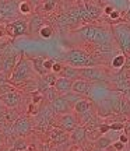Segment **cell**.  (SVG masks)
<instances>
[{"label":"cell","mask_w":130,"mask_h":151,"mask_svg":"<svg viewBox=\"0 0 130 151\" xmlns=\"http://www.w3.org/2000/svg\"><path fill=\"white\" fill-rule=\"evenodd\" d=\"M76 34L78 37L87 41V42H91L97 46L102 53H106L111 50V42H112V29L109 31L103 27H97V25H84V27L78 28L76 31Z\"/></svg>","instance_id":"cell-1"},{"label":"cell","mask_w":130,"mask_h":151,"mask_svg":"<svg viewBox=\"0 0 130 151\" xmlns=\"http://www.w3.org/2000/svg\"><path fill=\"white\" fill-rule=\"evenodd\" d=\"M63 60L67 65L73 66V67H78V69L80 67H92L98 63L94 56H91L81 49H70L63 58Z\"/></svg>","instance_id":"cell-2"},{"label":"cell","mask_w":130,"mask_h":151,"mask_svg":"<svg viewBox=\"0 0 130 151\" xmlns=\"http://www.w3.org/2000/svg\"><path fill=\"white\" fill-rule=\"evenodd\" d=\"M34 67H32V63H31V60L27 59V58H21V59L18 60V63L14 67V70L11 73L10 76V83L13 86H20L22 83H25V81L31 80L29 77L32 76L34 73Z\"/></svg>","instance_id":"cell-3"},{"label":"cell","mask_w":130,"mask_h":151,"mask_svg":"<svg viewBox=\"0 0 130 151\" xmlns=\"http://www.w3.org/2000/svg\"><path fill=\"white\" fill-rule=\"evenodd\" d=\"M113 39L116 41L122 53L126 56L130 55V24L127 22H118L112 27Z\"/></svg>","instance_id":"cell-4"},{"label":"cell","mask_w":130,"mask_h":151,"mask_svg":"<svg viewBox=\"0 0 130 151\" xmlns=\"http://www.w3.org/2000/svg\"><path fill=\"white\" fill-rule=\"evenodd\" d=\"M78 73H80V78H84V80L90 81V83H106L109 80L108 73L103 70V69H99V67H80L78 69Z\"/></svg>","instance_id":"cell-5"},{"label":"cell","mask_w":130,"mask_h":151,"mask_svg":"<svg viewBox=\"0 0 130 151\" xmlns=\"http://www.w3.org/2000/svg\"><path fill=\"white\" fill-rule=\"evenodd\" d=\"M6 31L7 37L10 38H18L22 35H28L29 32V21L25 18H16L13 21L6 24Z\"/></svg>","instance_id":"cell-6"},{"label":"cell","mask_w":130,"mask_h":151,"mask_svg":"<svg viewBox=\"0 0 130 151\" xmlns=\"http://www.w3.org/2000/svg\"><path fill=\"white\" fill-rule=\"evenodd\" d=\"M9 132L13 133V134L18 136V137H24V136L29 134V133L32 132V123H31L29 118H27V116H20L14 123H11L10 126H9Z\"/></svg>","instance_id":"cell-7"},{"label":"cell","mask_w":130,"mask_h":151,"mask_svg":"<svg viewBox=\"0 0 130 151\" xmlns=\"http://www.w3.org/2000/svg\"><path fill=\"white\" fill-rule=\"evenodd\" d=\"M102 13H103V9H101L99 6L94 4V3H84V4H81V14H83V22L84 24L98 20Z\"/></svg>","instance_id":"cell-8"},{"label":"cell","mask_w":130,"mask_h":151,"mask_svg":"<svg viewBox=\"0 0 130 151\" xmlns=\"http://www.w3.org/2000/svg\"><path fill=\"white\" fill-rule=\"evenodd\" d=\"M69 132H66L65 129L62 127H53L48 132V137H49V141L53 144V146H62L65 144L66 141L70 140V134H67Z\"/></svg>","instance_id":"cell-9"},{"label":"cell","mask_w":130,"mask_h":151,"mask_svg":"<svg viewBox=\"0 0 130 151\" xmlns=\"http://www.w3.org/2000/svg\"><path fill=\"white\" fill-rule=\"evenodd\" d=\"M49 105H50L52 111L55 112V115H59V116L60 115H65V113H69L71 111V108H73L71 104L63 95L62 97H56Z\"/></svg>","instance_id":"cell-10"},{"label":"cell","mask_w":130,"mask_h":151,"mask_svg":"<svg viewBox=\"0 0 130 151\" xmlns=\"http://www.w3.org/2000/svg\"><path fill=\"white\" fill-rule=\"evenodd\" d=\"M57 124H59V127H62V129H65L66 132L70 133L78 126V120H77L76 115L69 112L65 113V115H60V118L57 119Z\"/></svg>","instance_id":"cell-11"},{"label":"cell","mask_w":130,"mask_h":151,"mask_svg":"<svg viewBox=\"0 0 130 151\" xmlns=\"http://www.w3.org/2000/svg\"><path fill=\"white\" fill-rule=\"evenodd\" d=\"M18 6L16 0H0V11L4 14L7 20L16 18V11H18Z\"/></svg>","instance_id":"cell-12"},{"label":"cell","mask_w":130,"mask_h":151,"mask_svg":"<svg viewBox=\"0 0 130 151\" xmlns=\"http://www.w3.org/2000/svg\"><path fill=\"white\" fill-rule=\"evenodd\" d=\"M0 102L4 105L6 108H17L20 102H21V95H20V92L18 91H11V92H7L4 95H1L0 97Z\"/></svg>","instance_id":"cell-13"},{"label":"cell","mask_w":130,"mask_h":151,"mask_svg":"<svg viewBox=\"0 0 130 151\" xmlns=\"http://www.w3.org/2000/svg\"><path fill=\"white\" fill-rule=\"evenodd\" d=\"M71 91L78 94V95H91L92 91V83L84 80V78H77L73 83Z\"/></svg>","instance_id":"cell-14"},{"label":"cell","mask_w":130,"mask_h":151,"mask_svg":"<svg viewBox=\"0 0 130 151\" xmlns=\"http://www.w3.org/2000/svg\"><path fill=\"white\" fill-rule=\"evenodd\" d=\"M73 83L74 80H71V78H66V77H57V80L55 83V88H56V91L60 92V94H67V92L71 91V88H73Z\"/></svg>","instance_id":"cell-15"},{"label":"cell","mask_w":130,"mask_h":151,"mask_svg":"<svg viewBox=\"0 0 130 151\" xmlns=\"http://www.w3.org/2000/svg\"><path fill=\"white\" fill-rule=\"evenodd\" d=\"M119 113L126 119H130V98L126 92H122L119 102Z\"/></svg>","instance_id":"cell-16"},{"label":"cell","mask_w":130,"mask_h":151,"mask_svg":"<svg viewBox=\"0 0 130 151\" xmlns=\"http://www.w3.org/2000/svg\"><path fill=\"white\" fill-rule=\"evenodd\" d=\"M85 137H87V129L84 126H77L73 132H70V140L74 144L83 143V141L85 140Z\"/></svg>","instance_id":"cell-17"},{"label":"cell","mask_w":130,"mask_h":151,"mask_svg":"<svg viewBox=\"0 0 130 151\" xmlns=\"http://www.w3.org/2000/svg\"><path fill=\"white\" fill-rule=\"evenodd\" d=\"M73 109H74V112L78 115V116H83V115H85V113L91 112L92 111V105L90 101H87V99H80L78 102L73 106Z\"/></svg>","instance_id":"cell-18"},{"label":"cell","mask_w":130,"mask_h":151,"mask_svg":"<svg viewBox=\"0 0 130 151\" xmlns=\"http://www.w3.org/2000/svg\"><path fill=\"white\" fill-rule=\"evenodd\" d=\"M59 77H66V78H71V80H77L80 77L78 73V67H73V66L67 65L63 67V70L60 71Z\"/></svg>","instance_id":"cell-19"},{"label":"cell","mask_w":130,"mask_h":151,"mask_svg":"<svg viewBox=\"0 0 130 151\" xmlns=\"http://www.w3.org/2000/svg\"><path fill=\"white\" fill-rule=\"evenodd\" d=\"M31 63H32V67L34 70H35V73L38 76H45L48 71L45 70V66H43V63H45V58L43 56H38V58H34V59H31Z\"/></svg>","instance_id":"cell-20"},{"label":"cell","mask_w":130,"mask_h":151,"mask_svg":"<svg viewBox=\"0 0 130 151\" xmlns=\"http://www.w3.org/2000/svg\"><path fill=\"white\" fill-rule=\"evenodd\" d=\"M45 20H43L42 16H39V14H35V16L31 18V21H29V32L34 34V32H39V29L45 25Z\"/></svg>","instance_id":"cell-21"},{"label":"cell","mask_w":130,"mask_h":151,"mask_svg":"<svg viewBox=\"0 0 130 151\" xmlns=\"http://www.w3.org/2000/svg\"><path fill=\"white\" fill-rule=\"evenodd\" d=\"M112 144H113V141L108 136V133L99 136L97 140H95V148H99V150H108Z\"/></svg>","instance_id":"cell-22"},{"label":"cell","mask_w":130,"mask_h":151,"mask_svg":"<svg viewBox=\"0 0 130 151\" xmlns=\"http://www.w3.org/2000/svg\"><path fill=\"white\" fill-rule=\"evenodd\" d=\"M125 63H126V55L125 53H119L113 56V59L111 62V66L116 69V70H120V69H123L125 67Z\"/></svg>","instance_id":"cell-23"},{"label":"cell","mask_w":130,"mask_h":151,"mask_svg":"<svg viewBox=\"0 0 130 151\" xmlns=\"http://www.w3.org/2000/svg\"><path fill=\"white\" fill-rule=\"evenodd\" d=\"M18 13H20L21 16L31 14V13H32V3H31V1H27V0L21 1L20 6H18Z\"/></svg>","instance_id":"cell-24"},{"label":"cell","mask_w":130,"mask_h":151,"mask_svg":"<svg viewBox=\"0 0 130 151\" xmlns=\"http://www.w3.org/2000/svg\"><path fill=\"white\" fill-rule=\"evenodd\" d=\"M57 6V0H42V11L43 13H52Z\"/></svg>","instance_id":"cell-25"},{"label":"cell","mask_w":130,"mask_h":151,"mask_svg":"<svg viewBox=\"0 0 130 151\" xmlns=\"http://www.w3.org/2000/svg\"><path fill=\"white\" fill-rule=\"evenodd\" d=\"M39 37L43 38V39H49V38H52V35H53V28L50 27V25H48V24H45L41 29H39Z\"/></svg>","instance_id":"cell-26"},{"label":"cell","mask_w":130,"mask_h":151,"mask_svg":"<svg viewBox=\"0 0 130 151\" xmlns=\"http://www.w3.org/2000/svg\"><path fill=\"white\" fill-rule=\"evenodd\" d=\"M13 147H14L17 151H25L27 150V147H28V143H27V140H25L24 137H18V139L14 141Z\"/></svg>","instance_id":"cell-27"},{"label":"cell","mask_w":130,"mask_h":151,"mask_svg":"<svg viewBox=\"0 0 130 151\" xmlns=\"http://www.w3.org/2000/svg\"><path fill=\"white\" fill-rule=\"evenodd\" d=\"M16 90V86H13L11 83H6V84H0V97L4 95L7 92H11Z\"/></svg>","instance_id":"cell-28"},{"label":"cell","mask_w":130,"mask_h":151,"mask_svg":"<svg viewBox=\"0 0 130 151\" xmlns=\"http://www.w3.org/2000/svg\"><path fill=\"white\" fill-rule=\"evenodd\" d=\"M125 146H126L125 143H122L120 140H118V141H115V143L111 147H109L108 150H112V151H123V150H125Z\"/></svg>","instance_id":"cell-29"},{"label":"cell","mask_w":130,"mask_h":151,"mask_svg":"<svg viewBox=\"0 0 130 151\" xmlns=\"http://www.w3.org/2000/svg\"><path fill=\"white\" fill-rule=\"evenodd\" d=\"M109 127H111V130H115V132H118V130H123L125 129V123H122V122H115V123L109 124Z\"/></svg>","instance_id":"cell-30"},{"label":"cell","mask_w":130,"mask_h":151,"mask_svg":"<svg viewBox=\"0 0 130 151\" xmlns=\"http://www.w3.org/2000/svg\"><path fill=\"white\" fill-rule=\"evenodd\" d=\"M115 9H116V7H115L113 4H106V6H103V14H106V16H111V14H112V13H113L115 11Z\"/></svg>","instance_id":"cell-31"},{"label":"cell","mask_w":130,"mask_h":151,"mask_svg":"<svg viewBox=\"0 0 130 151\" xmlns=\"http://www.w3.org/2000/svg\"><path fill=\"white\" fill-rule=\"evenodd\" d=\"M55 65V62L52 59H45V63H43V66H45V70L48 71H52V67H53Z\"/></svg>","instance_id":"cell-32"},{"label":"cell","mask_w":130,"mask_h":151,"mask_svg":"<svg viewBox=\"0 0 130 151\" xmlns=\"http://www.w3.org/2000/svg\"><path fill=\"white\" fill-rule=\"evenodd\" d=\"M63 67H65V66L62 65V63H55L53 67H52V73H55V74L59 76V74H60V71L63 70Z\"/></svg>","instance_id":"cell-33"},{"label":"cell","mask_w":130,"mask_h":151,"mask_svg":"<svg viewBox=\"0 0 130 151\" xmlns=\"http://www.w3.org/2000/svg\"><path fill=\"white\" fill-rule=\"evenodd\" d=\"M7 37V31H6V24H0V38Z\"/></svg>","instance_id":"cell-34"},{"label":"cell","mask_w":130,"mask_h":151,"mask_svg":"<svg viewBox=\"0 0 130 151\" xmlns=\"http://www.w3.org/2000/svg\"><path fill=\"white\" fill-rule=\"evenodd\" d=\"M25 151H38V146L35 144V143H28V147H27V150Z\"/></svg>","instance_id":"cell-35"},{"label":"cell","mask_w":130,"mask_h":151,"mask_svg":"<svg viewBox=\"0 0 130 151\" xmlns=\"http://www.w3.org/2000/svg\"><path fill=\"white\" fill-rule=\"evenodd\" d=\"M119 140L122 141V143H127V141H129V137H127V136L125 134V133H122V134H119Z\"/></svg>","instance_id":"cell-36"},{"label":"cell","mask_w":130,"mask_h":151,"mask_svg":"<svg viewBox=\"0 0 130 151\" xmlns=\"http://www.w3.org/2000/svg\"><path fill=\"white\" fill-rule=\"evenodd\" d=\"M125 69H127V70H130V55H127V56H126V63H125Z\"/></svg>","instance_id":"cell-37"},{"label":"cell","mask_w":130,"mask_h":151,"mask_svg":"<svg viewBox=\"0 0 130 151\" xmlns=\"http://www.w3.org/2000/svg\"><path fill=\"white\" fill-rule=\"evenodd\" d=\"M126 20L130 22V4H129V9H127V11H126Z\"/></svg>","instance_id":"cell-38"},{"label":"cell","mask_w":130,"mask_h":151,"mask_svg":"<svg viewBox=\"0 0 130 151\" xmlns=\"http://www.w3.org/2000/svg\"><path fill=\"white\" fill-rule=\"evenodd\" d=\"M6 20H7V18L4 17V14H3V13L0 11V22H1V21H6Z\"/></svg>","instance_id":"cell-39"},{"label":"cell","mask_w":130,"mask_h":151,"mask_svg":"<svg viewBox=\"0 0 130 151\" xmlns=\"http://www.w3.org/2000/svg\"><path fill=\"white\" fill-rule=\"evenodd\" d=\"M125 129H127L130 132V119H127V123L125 124Z\"/></svg>","instance_id":"cell-40"},{"label":"cell","mask_w":130,"mask_h":151,"mask_svg":"<svg viewBox=\"0 0 130 151\" xmlns=\"http://www.w3.org/2000/svg\"><path fill=\"white\" fill-rule=\"evenodd\" d=\"M38 1H39V0H31V3H32V4H34V3H35V4H37V3H38Z\"/></svg>","instance_id":"cell-41"},{"label":"cell","mask_w":130,"mask_h":151,"mask_svg":"<svg viewBox=\"0 0 130 151\" xmlns=\"http://www.w3.org/2000/svg\"><path fill=\"white\" fill-rule=\"evenodd\" d=\"M48 151H59V150H57V148H49Z\"/></svg>","instance_id":"cell-42"},{"label":"cell","mask_w":130,"mask_h":151,"mask_svg":"<svg viewBox=\"0 0 130 151\" xmlns=\"http://www.w3.org/2000/svg\"><path fill=\"white\" fill-rule=\"evenodd\" d=\"M94 151H108V150H99V148H95Z\"/></svg>","instance_id":"cell-43"},{"label":"cell","mask_w":130,"mask_h":151,"mask_svg":"<svg viewBox=\"0 0 130 151\" xmlns=\"http://www.w3.org/2000/svg\"><path fill=\"white\" fill-rule=\"evenodd\" d=\"M126 94H127V95H129V98H130V92H126Z\"/></svg>","instance_id":"cell-44"},{"label":"cell","mask_w":130,"mask_h":151,"mask_svg":"<svg viewBox=\"0 0 130 151\" xmlns=\"http://www.w3.org/2000/svg\"><path fill=\"white\" fill-rule=\"evenodd\" d=\"M129 78H130V70H129Z\"/></svg>","instance_id":"cell-45"}]
</instances>
